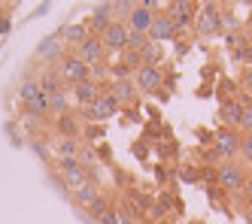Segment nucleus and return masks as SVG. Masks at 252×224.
Returning <instances> with one entry per match:
<instances>
[{"label":"nucleus","mask_w":252,"mask_h":224,"mask_svg":"<svg viewBox=\"0 0 252 224\" xmlns=\"http://www.w3.org/2000/svg\"><path fill=\"white\" fill-rule=\"evenodd\" d=\"M22 121H25V127H28V130H31V127H37V118H33L31 112H25V118H22Z\"/></svg>","instance_id":"nucleus-38"},{"label":"nucleus","mask_w":252,"mask_h":224,"mask_svg":"<svg viewBox=\"0 0 252 224\" xmlns=\"http://www.w3.org/2000/svg\"><path fill=\"white\" fill-rule=\"evenodd\" d=\"M243 30H246V36H252V12H249V18H246V28H243Z\"/></svg>","instance_id":"nucleus-39"},{"label":"nucleus","mask_w":252,"mask_h":224,"mask_svg":"<svg viewBox=\"0 0 252 224\" xmlns=\"http://www.w3.org/2000/svg\"><path fill=\"white\" fill-rule=\"evenodd\" d=\"M55 155L58 158H79L82 155V148H79V140H61L55 142Z\"/></svg>","instance_id":"nucleus-21"},{"label":"nucleus","mask_w":252,"mask_h":224,"mask_svg":"<svg viewBox=\"0 0 252 224\" xmlns=\"http://www.w3.org/2000/svg\"><path fill=\"white\" fill-rule=\"evenodd\" d=\"M58 73L67 85H79V82H88L92 79V67H88L79 55H64L58 61Z\"/></svg>","instance_id":"nucleus-1"},{"label":"nucleus","mask_w":252,"mask_h":224,"mask_svg":"<svg viewBox=\"0 0 252 224\" xmlns=\"http://www.w3.org/2000/svg\"><path fill=\"white\" fill-rule=\"evenodd\" d=\"M88 36H92V30H88V25H64L61 28V40L64 43H70V46H82Z\"/></svg>","instance_id":"nucleus-17"},{"label":"nucleus","mask_w":252,"mask_h":224,"mask_svg":"<svg viewBox=\"0 0 252 224\" xmlns=\"http://www.w3.org/2000/svg\"><path fill=\"white\" fill-rule=\"evenodd\" d=\"M161 58H164V52H161V43H152V40H149L146 46L140 49V61L146 64V67H158Z\"/></svg>","instance_id":"nucleus-20"},{"label":"nucleus","mask_w":252,"mask_h":224,"mask_svg":"<svg viewBox=\"0 0 252 224\" xmlns=\"http://www.w3.org/2000/svg\"><path fill=\"white\" fill-rule=\"evenodd\" d=\"M219 118H222L225 127L237 130L240 121H243V100H225V103L219 106Z\"/></svg>","instance_id":"nucleus-13"},{"label":"nucleus","mask_w":252,"mask_h":224,"mask_svg":"<svg viewBox=\"0 0 252 224\" xmlns=\"http://www.w3.org/2000/svg\"><path fill=\"white\" fill-rule=\"evenodd\" d=\"M246 224H252V203H249V209H246Z\"/></svg>","instance_id":"nucleus-40"},{"label":"nucleus","mask_w":252,"mask_h":224,"mask_svg":"<svg viewBox=\"0 0 252 224\" xmlns=\"http://www.w3.org/2000/svg\"><path fill=\"white\" fill-rule=\"evenodd\" d=\"M110 91L116 94L119 103H134V100H137V85H134L131 79H116V85H113Z\"/></svg>","instance_id":"nucleus-18"},{"label":"nucleus","mask_w":252,"mask_h":224,"mask_svg":"<svg viewBox=\"0 0 252 224\" xmlns=\"http://www.w3.org/2000/svg\"><path fill=\"white\" fill-rule=\"evenodd\" d=\"M243 194H246V200L252 203V173H246V182H243Z\"/></svg>","instance_id":"nucleus-36"},{"label":"nucleus","mask_w":252,"mask_h":224,"mask_svg":"<svg viewBox=\"0 0 252 224\" xmlns=\"http://www.w3.org/2000/svg\"><path fill=\"white\" fill-rule=\"evenodd\" d=\"M33 55H37L40 61H46V64H55V67H58V61L64 58V40H61V30H58V33H49V36H43V40H40V46L33 49Z\"/></svg>","instance_id":"nucleus-2"},{"label":"nucleus","mask_w":252,"mask_h":224,"mask_svg":"<svg viewBox=\"0 0 252 224\" xmlns=\"http://www.w3.org/2000/svg\"><path fill=\"white\" fill-rule=\"evenodd\" d=\"M116 22V12H113V3H97L92 9V15H88V30H92V36H103V30L110 28Z\"/></svg>","instance_id":"nucleus-8"},{"label":"nucleus","mask_w":252,"mask_h":224,"mask_svg":"<svg viewBox=\"0 0 252 224\" xmlns=\"http://www.w3.org/2000/svg\"><path fill=\"white\" fill-rule=\"evenodd\" d=\"M240 134L231 127H222L219 134H216V152H219L222 158H231V155H240Z\"/></svg>","instance_id":"nucleus-11"},{"label":"nucleus","mask_w":252,"mask_h":224,"mask_svg":"<svg viewBox=\"0 0 252 224\" xmlns=\"http://www.w3.org/2000/svg\"><path fill=\"white\" fill-rule=\"evenodd\" d=\"M100 40H103V46H106V55L128 49V28H125V22H113L110 28L103 30Z\"/></svg>","instance_id":"nucleus-9"},{"label":"nucleus","mask_w":252,"mask_h":224,"mask_svg":"<svg viewBox=\"0 0 252 224\" xmlns=\"http://www.w3.org/2000/svg\"><path fill=\"white\" fill-rule=\"evenodd\" d=\"M58 170L64 173V179H70V176L82 173V164H79V158H58Z\"/></svg>","instance_id":"nucleus-24"},{"label":"nucleus","mask_w":252,"mask_h":224,"mask_svg":"<svg viewBox=\"0 0 252 224\" xmlns=\"http://www.w3.org/2000/svg\"><path fill=\"white\" fill-rule=\"evenodd\" d=\"M37 82H40V91H43V94H55V91H61V88H64V79H61L58 67H55V70H46Z\"/></svg>","instance_id":"nucleus-19"},{"label":"nucleus","mask_w":252,"mask_h":224,"mask_svg":"<svg viewBox=\"0 0 252 224\" xmlns=\"http://www.w3.org/2000/svg\"><path fill=\"white\" fill-rule=\"evenodd\" d=\"M194 22H197V30L207 33V36L222 30V15H219V9H216V6H204L201 12L194 15Z\"/></svg>","instance_id":"nucleus-12"},{"label":"nucleus","mask_w":252,"mask_h":224,"mask_svg":"<svg viewBox=\"0 0 252 224\" xmlns=\"http://www.w3.org/2000/svg\"><path fill=\"white\" fill-rule=\"evenodd\" d=\"M12 22H9V15H0V33H9Z\"/></svg>","instance_id":"nucleus-37"},{"label":"nucleus","mask_w":252,"mask_h":224,"mask_svg":"<svg viewBox=\"0 0 252 224\" xmlns=\"http://www.w3.org/2000/svg\"><path fill=\"white\" fill-rule=\"evenodd\" d=\"M79 130H82V124H79V118L73 115V112H64V115L55 118V134L61 140H76Z\"/></svg>","instance_id":"nucleus-14"},{"label":"nucleus","mask_w":252,"mask_h":224,"mask_svg":"<svg viewBox=\"0 0 252 224\" xmlns=\"http://www.w3.org/2000/svg\"><path fill=\"white\" fill-rule=\"evenodd\" d=\"M25 112H31L33 118H40V115H46V112H49V97H46V94H40L37 100H31V103H25Z\"/></svg>","instance_id":"nucleus-25"},{"label":"nucleus","mask_w":252,"mask_h":224,"mask_svg":"<svg viewBox=\"0 0 252 224\" xmlns=\"http://www.w3.org/2000/svg\"><path fill=\"white\" fill-rule=\"evenodd\" d=\"M240 158L252 167V134H246V137L240 140Z\"/></svg>","instance_id":"nucleus-29"},{"label":"nucleus","mask_w":252,"mask_h":224,"mask_svg":"<svg viewBox=\"0 0 252 224\" xmlns=\"http://www.w3.org/2000/svg\"><path fill=\"white\" fill-rule=\"evenodd\" d=\"M19 94H22V103H31V100H37L43 91H40V82H33V79H28V82H22V88H19Z\"/></svg>","instance_id":"nucleus-23"},{"label":"nucleus","mask_w":252,"mask_h":224,"mask_svg":"<svg viewBox=\"0 0 252 224\" xmlns=\"http://www.w3.org/2000/svg\"><path fill=\"white\" fill-rule=\"evenodd\" d=\"M234 61H240V64H246V67H252V43H246V46H240V49H234Z\"/></svg>","instance_id":"nucleus-28"},{"label":"nucleus","mask_w":252,"mask_h":224,"mask_svg":"<svg viewBox=\"0 0 252 224\" xmlns=\"http://www.w3.org/2000/svg\"><path fill=\"white\" fill-rule=\"evenodd\" d=\"M131 197H134V203H137V206H140V209H152V200H149L146 194H140V191H134Z\"/></svg>","instance_id":"nucleus-32"},{"label":"nucleus","mask_w":252,"mask_h":224,"mask_svg":"<svg viewBox=\"0 0 252 224\" xmlns=\"http://www.w3.org/2000/svg\"><path fill=\"white\" fill-rule=\"evenodd\" d=\"M113 12H119V15H128V12H131V3H125V0H119V3H113Z\"/></svg>","instance_id":"nucleus-35"},{"label":"nucleus","mask_w":252,"mask_h":224,"mask_svg":"<svg viewBox=\"0 0 252 224\" xmlns=\"http://www.w3.org/2000/svg\"><path fill=\"white\" fill-rule=\"evenodd\" d=\"M100 224H119V212H113V209H106V212L100 215Z\"/></svg>","instance_id":"nucleus-33"},{"label":"nucleus","mask_w":252,"mask_h":224,"mask_svg":"<svg viewBox=\"0 0 252 224\" xmlns=\"http://www.w3.org/2000/svg\"><path fill=\"white\" fill-rule=\"evenodd\" d=\"M240 127L246 130V134H252V100L243 103V121H240Z\"/></svg>","instance_id":"nucleus-31"},{"label":"nucleus","mask_w":252,"mask_h":224,"mask_svg":"<svg viewBox=\"0 0 252 224\" xmlns=\"http://www.w3.org/2000/svg\"><path fill=\"white\" fill-rule=\"evenodd\" d=\"M216 179H219V185H222V188H228V191H243L246 173H243V167H240V164L225 161L219 170H216Z\"/></svg>","instance_id":"nucleus-4"},{"label":"nucleus","mask_w":252,"mask_h":224,"mask_svg":"<svg viewBox=\"0 0 252 224\" xmlns=\"http://www.w3.org/2000/svg\"><path fill=\"white\" fill-rule=\"evenodd\" d=\"M161 82H164V73H161V67H137L134 70V85L137 91H149V94H155V91L161 88Z\"/></svg>","instance_id":"nucleus-7"},{"label":"nucleus","mask_w":252,"mask_h":224,"mask_svg":"<svg viewBox=\"0 0 252 224\" xmlns=\"http://www.w3.org/2000/svg\"><path fill=\"white\" fill-rule=\"evenodd\" d=\"M76 55L88 64V67H97L103 58H106V46H103V40L100 36H88V40L76 49Z\"/></svg>","instance_id":"nucleus-10"},{"label":"nucleus","mask_w":252,"mask_h":224,"mask_svg":"<svg viewBox=\"0 0 252 224\" xmlns=\"http://www.w3.org/2000/svg\"><path fill=\"white\" fill-rule=\"evenodd\" d=\"M119 106H122V103L116 100L113 91H100L97 100H94L92 106H88V115H92L94 121H106V118H113L116 112H119Z\"/></svg>","instance_id":"nucleus-5"},{"label":"nucleus","mask_w":252,"mask_h":224,"mask_svg":"<svg viewBox=\"0 0 252 224\" xmlns=\"http://www.w3.org/2000/svg\"><path fill=\"white\" fill-rule=\"evenodd\" d=\"M176 36H179V28H176L173 18L167 12H155V22L149 28V40L152 43H164V40H176Z\"/></svg>","instance_id":"nucleus-6"},{"label":"nucleus","mask_w":252,"mask_h":224,"mask_svg":"<svg viewBox=\"0 0 252 224\" xmlns=\"http://www.w3.org/2000/svg\"><path fill=\"white\" fill-rule=\"evenodd\" d=\"M46 97H49V109H52V112H58V115L70 112V109H67V97H64V91H55V94H46Z\"/></svg>","instance_id":"nucleus-26"},{"label":"nucleus","mask_w":252,"mask_h":224,"mask_svg":"<svg viewBox=\"0 0 252 224\" xmlns=\"http://www.w3.org/2000/svg\"><path fill=\"white\" fill-rule=\"evenodd\" d=\"M146 43H149V33H134V30H128V49L131 52H140Z\"/></svg>","instance_id":"nucleus-27"},{"label":"nucleus","mask_w":252,"mask_h":224,"mask_svg":"<svg viewBox=\"0 0 252 224\" xmlns=\"http://www.w3.org/2000/svg\"><path fill=\"white\" fill-rule=\"evenodd\" d=\"M152 22H155V9L143 6V3L131 6V12L125 15V28H128V30H134V33H149Z\"/></svg>","instance_id":"nucleus-3"},{"label":"nucleus","mask_w":252,"mask_h":224,"mask_svg":"<svg viewBox=\"0 0 252 224\" xmlns=\"http://www.w3.org/2000/svg\"><path fill=\"white\" fill-rule=\"evenodd\" d=\"M73 200H76V203H82V206H88V209H92L94 203L100 200V194H97V191L92 188V185H82V188H76V191H73Z\"/></svg>","instance_id":"nucleus-22"},{"label":"nucleus","mask_w":252,"mask_h":224,"mask_svg":"<svg viewBox=\"0 0 252 224\" xmlns=\"http://www.w3.org/2000/svg\"><path fill=\"white\" fill-rule=\"evenodd\" d=\"M125 67H128V70H137V67H143V61H140V52L125 49Z\"/></svg>","instance_id":"nucleus-30"},{"label":"nucleus","mask_w":252,"mask_h":224,"mask_svg":"<svg viewBox=\"0 0 252 224\" xmlns=\"http://www.w3.org/2000/svg\"><path fill=\"white\" fill-rule=\"evenodd\" d=\"M97 94H100V88H97V82L94 79H88V82H79V85H73V100L79 103V106H92L94 100H97Z\"/></svg>","instance_id":"nucleus-15"},{"label":"nucleus","mask_w":252,"mask_h":224,"mask_svg":"<svg viewBox=\"0 0 252 224\" xmlns=\"http://www.w3.org/2000/svg\"><path fill=\"white\" fill-rule=\"evenodd\" d=\"M167 15L176 22V28H186V25H191V18H194V3L176 0V3H170V6H167Z\"/></svg>","instance_id":"nucleus-16"},{"label":"nucleus","mask_w":252,"mask_h":224,"mask_svg":"<svg viewBox=\"0 0 252 224\" xmlns=\"http://www.w3.org/2000/svg\"><path fill=\"white\" fill-rule=\"evenodd\" d=\"M240 82H243V88L252 94V67H246V70H243V79H240Z\"/></svg>","instance_id":"nucleus-34"}]
</instances>
